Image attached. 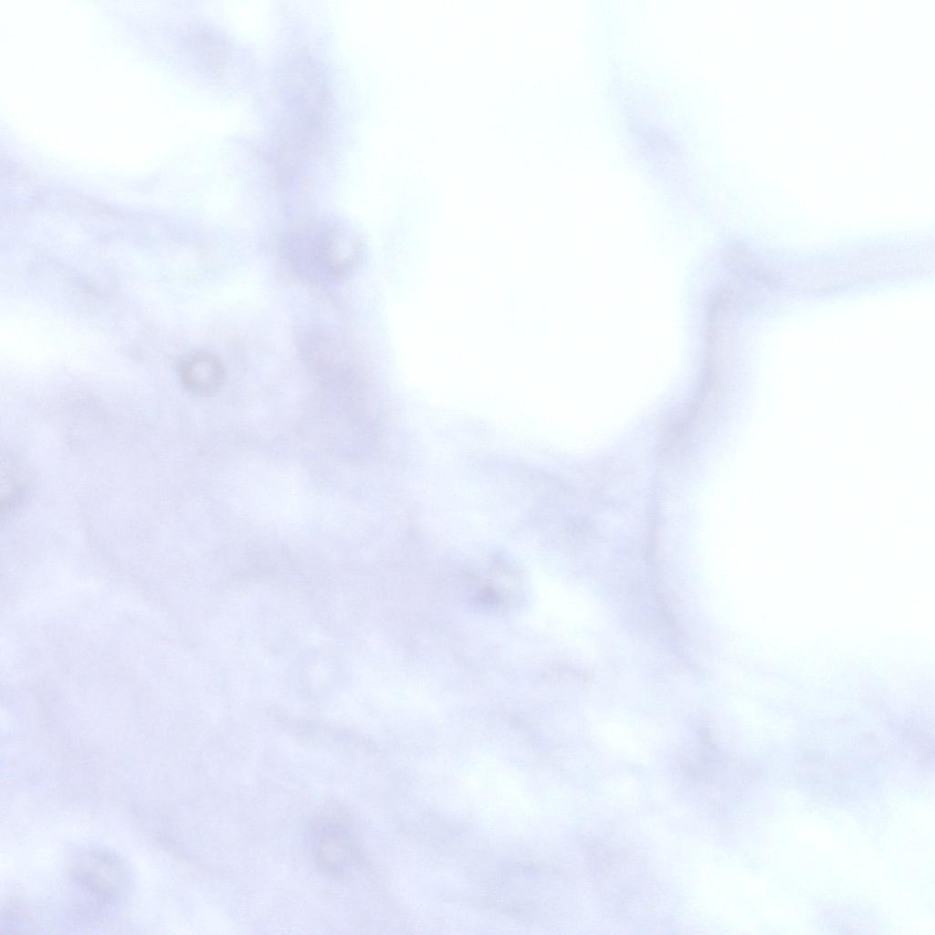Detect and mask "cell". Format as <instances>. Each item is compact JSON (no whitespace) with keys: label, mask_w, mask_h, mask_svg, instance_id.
<instances>
[{"label":"cell","mask_w":935,"mask_h":935,"mask_svg":"<svg viewBox=\"0 0 935 935\" xmlns=\"http://www.w3.org/2000/svg\"><path fill=\"white\" fill-rule=\"evenodd\" d=\"M310 853L318 867L334 877H346L362 865L361 846L347 815L329 810L311 822L308 831Z\"/></svg>","instance_id":"cell-1"},{"label":"cell","mask_w":935,"mask_h":935,"mask_svg":"<svg viewBox=\"0 0 935 935\" xmlns=\"http://www.w3.org/2000/svg\"><path fill=\"white\" fill-rule=\"evenodd\" d=\"M178 375L184 387L196 395H209L222 385L225 371L218 358L207 351H195L183 358Z\"/></svg>","instance_id":"cell-2"},{"label":"cell","mask_w":935,"mask_h":935,"mask_svg":"<svg viewBox=\"0 0 935 935\" xmlns=\"http://www.w3.org/2000/svg\"><path fill=\"white\" fill-rule=\"evenodd\" d=\"M355 240L338 231L329 232L317 248L319 263L329 274L340 277L347 274L358 258Z\"/></svg>","instance_id":"cell-3"},{"label":"cell","mask_w":935,"mask_h":935,"mask_svg":"<svg viewBox=\"0 0 935 935\" xmlns=\"http://www.w3.org/2000/svg\"><path fill=\"white\" fill-rule=\"evenodd\" d=\"M20 463L9 453L2 456V499L1 512L12 513L26 497L27 479Z\"/></svg>","instance_id":"cell-4"}]
</instances>
